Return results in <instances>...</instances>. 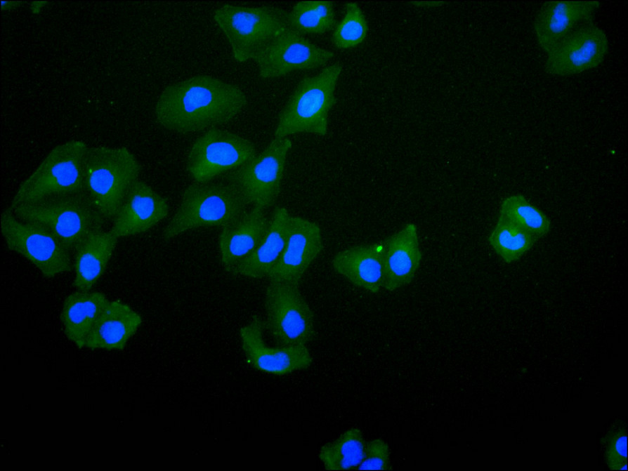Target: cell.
Instances as JSON below:
<instances>
[{"label":"cell","mask_w":628,"mask_h":471,"mask_svg":"<svg viewBox=\"0 0 628 471\" xmlns=\"http://www.w3.org/2000/svg\"><path fill=\"white\" fill-rule=\"evenodd\" d=\"M247 102L238 86L201 74L166 86L157 98L155 114L165 129L192 133L232 121Z\"/></svg>","instance_id":"1"},{"label":"cell","mask_w":628,"mask_h":471,"mask_svg":"<svg viewBox=\"0 0 628 471\" xmlns=\"http://www.w3.org/2000/svg\"><path fill=\"white\" fill-rule=\"evenodd\" d=\"M10 210L22 220L46 227L70 253H74L90 234L103 230L107 223L86 191L53 196Z\"/></svg>","instance_id":"2"},{"label":"cell","mask_w":628,"mask_h":471,"mask_svg":"<svg viewBox=\"0 0 628 471\" xmlns=\"http://www.w3.org/2000/svg\"><path fill=\"white\" fill-rule=\"evenodd\" d=\"M341 72V66L334 63L315 76L302 79L280 113L274 138L299 133L325 136L328 114L336 102L334 91Z\"/></svg>","instance_id":"3"},{"label":"cell","mask_w":628,"mask_h":471,"mask_svg":"<svg viewBox=\"0 0 628 471\" xmlns=\"http://www.w3.org/2000/svg\"><path fill=\"white\" fill-rule=\"evenodd\" d=\"M140 170V162L125 147H89L85 191L107 222L116 215Z\"/></svg>","instance_id":"4"},{"label":"cell","mask_w":628,"mask_h":471,"mask_svg":"<svg viewBox=\"0 0 628 471\" xmlns=\"http://www.w3.org/2000/svg\"><path fill=\"white\" fill-rule=\"evenodd\" d=\"M247 204L229 184L195 182L183 191L181 202L162 232L168 241L192 229L223 227L240 217Z\"/></svg>","instance_id":"5"},{"label":"cell","mask_w":628,"mask_h":471,"mask_svg":"<svg viewBox=\"0 0 628 471\" xmlns=\"http://www.w3.org/2000/svg\"><path fill=\"white\" fill-rule=\"evenodd\" d=\"M89 147L81 140H70L55 147L20 185L9 208L53 196L85 191Z\"/></svg>","instance_id":"6"},{"label":"cell","mask_w":628,"mask_h":471,"mask_svg":"<svg viewBox=\"0 0 628 471\" xmlns=\"http://www.w3.org/2000/svg\"><path fill=\"white\" fill-rule=\"evenodd\" d=\"M214 19L225 34L233 57L243 62L255 60L289 25V11L270 6L244 7L225 4Z\"/></svg>","instance_id":"7"},{"label":"cell","mask_w":628,"mask_h":471,"mask_svg":"<svg viewBox=\"0 0 628 471\" xmlns=\"http://www.w3.org/2000/svg\"><path fill=\"white\" fill-rule=\"evenodd\" d=\"M288 138H273L256 154L226 175V183L242 197L247 205L266 209L272 206L281 190L288 152L292 147Z\"/></svg>","instance_id":"8"},{"label":"cell","mask_w":628,"mask_h":471,"mask_svg":"<svg viewBox=\"0 0 628 471\" xmlns=\"http://www.w3.org/2000/svg\"><path fill=\"white\" fill-rule=\"evenodd\" d=\"M0 228L8 248L31 262L46 278L72 270L70 252L46 227L22 220L8 208L1 214Z\"/></svg>","instance_id":"9"},{"label":"cell","mask_w":628,"mask_h":471,"mask_svg":"<svg viewBox=\"0 0 628 471\" xmlns=\"http://www.w3.org/2000/svg\"><path fill=\"white\" fill-rule=\"evenodd\" d=\"M264 307L265 329L277 345H307L312 340L314 316L299 286L269 281Z\"/></svg>","instance_id":"10"},{"label":"cell","mask_w":628,"mask_h":471,"mask_svg":"<svg viewBox=\"0 0 628 471\" xmlns=\"http://www.w3.org/2000/svg\"><path fill=\"white\" fill-rule=\"evenodd\" d=\"M256 154V147L248 139L214 127L193 143L187 158L186 169L195 182L207 183L238 168Z\"/></svg>","instance_id":"11"},{"label":"cell","mask_w":628,"mask_h":471,"mask_svg":"<svg viewBox=\"0 0 628 471\" xmlns=\"http://www.w3.org/2000/svg\"><path fill=\"white\" fill-rule=\"evenodd\" d=\"M608 51L606 33L589 21L579 25L547 53L545 71L559 77L580 74L598 67Z\"/></svg>","instance_id":"12"},{"label":"cell","mask_w":628,"mask_h":471,"mask_svg":"<svg viewBox=\"0 0 628 471\" xmlns=\"http://www.w3.org/2000/svg\"><path fill=\"white\" fill-rule=\"evenodd\" d=\"M334 53L310 42L289 27L280 34L254 60L260 77L273 79L294 71L308 70L330 60Z\"/></svg>","instance_id":"13"},{"label":"cell","mask_w":628,"mask_h":471,"mask_svg":"<svg viewBox=\"0 0 628 471\" xmlns=\"http://www.w3.org/2000/svg\"><path fill=\"white\" fill-rule=\"evenodd\" d=\"M264 320L254 315L240 329L241 346L247 363L267 373L283 376L303 370L312 364L307 345L270 347L263 340Z\"/></svg>","instance_id":"14"},{"label":"cell","mask_w":628,"mask_h":471,"mask_svg":"<svg viewBox=\"0 0 628 471\" xmlns=\"http://www.w3.org/2000/svg\"><path fill=\"white\" fill-rule=\"evenodd\" d=\"M322 249L319 225L306 218L292 216L284 250L268 274V280L299 286L305 272Z\"/></svg>","instance_id":"15"},{"label":"cell","mask_w":628,"mask_h":471,"mask_svg":"<svg viewBox=\"0 0 628 471\" xmlns=\"http://www.w3.org/2000/svg\"><path fill=\"white\" fill-rule=\"evenodd\" d=\"M169 211L166 199L137 179L113 218L110 231L118 238L140 234L165 218Z\"/></svg>","instance_id":"16"},{"label":"cell","mask_w":628,"mask_h":471,"mask_svg":"<svg viewBox=\"0 0 628 471\" xmlns=\"http://www.w3.org/2000/svg\"><path fill=\"white\" fill-rule=\"evenodd\" d=\"M600 6L597 1H551L544 4L534 22L541 48L548 53L581 24L592 21Z\"/></svg>","instance_id":"17"},{"label":"cell","mask_w":628,"mask_h":471,"mask_svg":"<svg viewBox=\"0 0 628 471\" xmlns=\"http://www.w3.org/2000/svg\"><path fill=\"white\" fill-rule=\"evenodd\" d=\"M417 225L407 223L382 241L384 288L392 291L409 284L421 261Z\"/></svg>","instance_id":"18"},{"label":"cell","mask_w":628,"mask_h":471,"mask_svg":"<svg viewBox=\"0 0 628 471\" xmlns=\"http://www.w3.org/2000/svg\"><path fill=\"white\" fill-rule=\"evenodd\" d=\"M265 209L252 206L240 217L222 227L218 237L221 263L231 270L258 246L269 226Z\"/></svg>","instance_id":"19"},{"label":"cell","mask_w":628,"mask_h":471,"mask_svg":"<svg viewBox=\"0 0 628 471\" xmlns=\"http://www.w3.org/2000/svg\"><path fill=\"white\" fill-rule=\"evenodd\" d=\"M332 265L337 273L358 287L372 293L384 288L382 241L341 251L333 258Z\"/></svg>","instance_id":"20"},{"label":"cell","mask_w":628,"mask_h":471,"mask_svg":"<svg viewBox=\"0 0 628 471\" xmlns=\"http://www.w3.org/2000/svg\"><path fill=\"white\" fill-rule=\"evenodd\" d=\"M141 324V317L130 306L118 300L108 301L89 334L85 347L123 350Z\"/></svg>","instance_id":"21"},{"label":"cell","mask_w":628,"mask_h":471,"mask_svg":"<svg viewBox=\"0 0 628 471\" xmlns=\"http://www.w3.org/2000/svg\"><path fill=\"white\" fill-rule=\"evenodd\" d=\"M292 215L284 207H276L269 226L255 250L230 272L250 278L268 277L279 260L286 244Z\"/></svg>","instance_id":"22"},{"label":"cell","mask_w":628,"mask_h":471,"mask_svg":"<svg viewBox=\"0 0 628 471\" xmlns=\"http://www.w3.org/2000/svg\"><path fill=\"white\" fill-rule=\"evenodd\" d=\"M118 237L110 230L90 234L74 252V278L77 291H90L103 274L115 249Z\"/></svg>","instance_id":"23"},{"label":"cell","mask_w":628,"mask_h":471,"mask_svg":"<svg viewBox=\"0 0 628 471\" xmlns=\"http://www.w3.org/2000/svg\"><path fill=\"white\" fill-rule=\"evenodd\" d=\"M101 292L77 291L64 300L61 320L67 338L79 348L86 338L108 303Z\"/></svg>","instance_id":"24"},{"label":"cell","mask_w":628,"mask_h":471,"mask_svg":"<svg viewBox=\"0 0 628 471\" xmlns=\"http://www.w3.org/2000/svg\"><path fill=\"white\" fill-rule=\"evenodd\" d=\"M365 444L361 430L352 427L323 445L318 458L326 470H357L364 458Z\"/></svg>","instance_id":"25"},{"label":"cell","mask_w":628,"mask_h":471,"mask_svg":"<svg viewBox=\"0 0 628 471\" xmlns=\"http://www.w3.org/2000/svg\"><path fill=\"white\" fill-rule=\"evenodd\" d=\"M289 25L301 34H322L336 25L333 2L302 1L289 11Z\"/></svg>","instance_id":"26"},{"label":"cell","mask_w":628,"mask_h":471,"mask_svg":"<svg viewBox=\"0 0 628 471\" xmlns=\"http://www.w3.org/2000/svg\"><path fill=\"white\" fill-rule=\"evenodd\" d=\"M499 216L528 232L537 240L551 229L547 215L520 194L509 196L502 201Z\"/></svg>","instance_id":"27"},{"label":"cell","mask_w":628,"mask_h":471,"mask_svg":"<svg viewBox=\"0 0 628 471\" xmlns=\"http://www.w3.org/2000/svg\"><path fill=\"white\" fill-rule=\"evenodd\" d=\"M536 241L532 234L500 216L488 237L490 245L506 263L521 258Z\"/></svg>","instance_id":"28"},{"label":"cell","mask_w":628,"mask_h":471,"mask_svg":"<svg viewBox=\"0 0 628 471\" xmlns=\"http://www.w3.org/2000/svg\"><path fill=\"white\" fill-rule=\"evenodd\" d=\"M342 20L336 25L332 36L333 45L340 49L354 48L366 38L368 25L365 16L356 2L345 6Z\"/></svg>","instance_id":"29"},{"label":"cell","mask_w":628,"mask_h":471,"mask_svg":"<svg viewBox=\"0 0 628 471\" xmlns=\"http://www.w3.org/2000/svg\"><path fill=\"white\" fill-rule=\"evenodd\" d=\"M390 467V450L386 442L377 438L365 444L364 458L357 470H387Z\"/></svg>","instance_id":"30"},{"label":"cell","mask_w":628,"mask_h":471,"mask_svg":"<svg viewBox=\"0 0 628 471\" xmlns=\"http://www.w3.org/2000/svg\"><path fill=\"white\" fill-rule=\"evenodd\" d=\"M608 449L609 467L613 470H627V434L623 432L615 434Z\"/></svg>","instance_id":"31"},{"label":"cell","mask_w":628,"mask_h":471,"mask_svg":"<svg viewBox=\"0 0 628 471\" xmlns=\"http://www.w3.org/2000/svg\"><path fill=\"white\" fill-rule=\"evenodd\" d=\"M1 10L6 11V10H11L12 8L15 7V6L17 5V4L18 2L1 1Z\"/></svg>","instance_id":"32"},{"label":"cell","mask_w":628,"mask_h":471,"mask_svg":"<svg viewBox=\"0 0 628 471\" xmlns=\"http://www.w3.org/2000/svg\"><path fill=\"white\" fill-rule=\"evenodd\" d=\"M46 3V2H33V3H32V6H31V7H32V8H31L32 11L33 13H39V11L41 10V8L43 7V6H44Z\"/></svg>","instance_id":"33"}]
</instances>
